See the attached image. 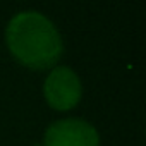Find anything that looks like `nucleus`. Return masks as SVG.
I'll use <instances>...</instances> for the list:
<instances>
[{
	"label": "nucleus",
	"mask_w": 146,
	"mask_h": 146,
	"mask_svg": "<svg viewBox=\"0 0 146 146\" xmlns=\"http://www.w3.org/2000/svg\"><path fill=\"white\" fill-rule=\"evenodd\" d=\"M5 41L21 64L38 70L55 65L64 50L53 23L35 11L19 12L9 21Z\"/></svg>",
	"instance_id": "nucleus-1"
},
{
	"label": "nucleus",
	"mask_w": 146,
	"mask_h": 146,
	"mask_svg": "<svg viewBox=\"0 0 146 146\" xmlns=\"http://www.w3.org/2000/svg\"><path fill=\"white\" fill-rule=\"evenodd\" d=\"M45 98L55 110H69L81 100V81L69 67H55L43 86Z\"/></svg>",
	"instance_id": "nucleus-2"
},
{
	"label": "nucleus",
	"mask_w": 146,
	"mask_h": 146,
	"mask_svg": "<svg viewBox=\"0 0 146 146\" xmlns=\"http://www.w3.org/2000/svg\"><path fill=\"white\" fill-rule=\"evenodd\" d=\"M45 146H100V137L90 122L64 119L45 131Z\"/></svg>",
	"instance_id": "nucleus-3"
},
{
	"label": "nucleus",
	"mask_w": 146,
	"mask_h": 146,
	"mask_svg": "<svg viewBox=\"0 0 146 146\" xmlns=\"http://www.w3.org/2000/svg\"><path fill=\"white\" fill-rule=\"evenodd\" d=\"M33 146H41V144H33Z\"/></svg>",
	"instance_id": "nucleus-4"
}]
</instances>
